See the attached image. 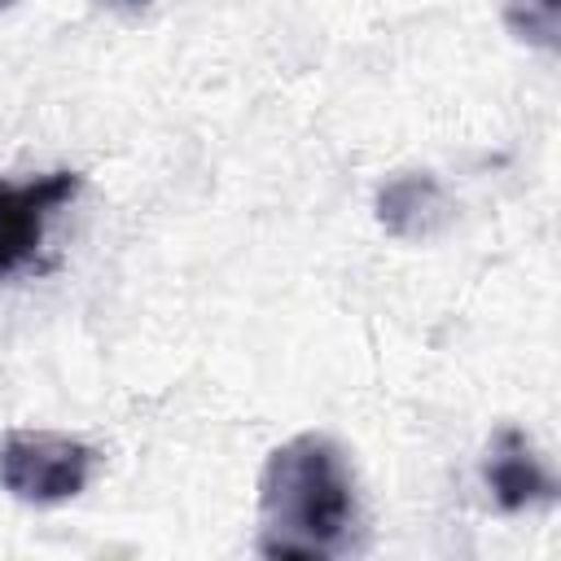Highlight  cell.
Returning a JSON list of instances; mask_svg holds the SVG:
<instances>
[{"label":"cell","instance_id":"5b68a950","mask_svg":"<svg viewBox=\"0 0 561 561\" xmlns=\"http://www.w3.org/2000/svg\"><path fill=\"white\" fill-rule=\"evenodd\" d=\"M443 219H447V197L430 171H408L377 188V224L390 237H430Z\"/></svg>","mask_w":561,"mask_h":561},{"label":"cell","instance_id":"6da1fadb","mask_svg":"<svg viewBox=\"0 0 561 561\" xmlns=\"http://www.w3.org/2000/svg\"><path fill=\"white\" fill-rule=\"evenodd\" d=\"M263 557L324 561L359 548V491L346 451L329 434L285 438L259 473V543Z\"/></svg>","mask_w":561,"mask_h":561},{"label":"cell","instance_id":"277c9868","mask_svg":"<svg viewBox=\"0 0 561 561\" xmlns=\"http://www.w3.org/2000/svg\"><path fill=\"white\" fill-rule=\"evenodd\" d=\"M482 478L491 486V500L504 508V513H522V508H535V504H552L557 500V478L543 469V460L535 456L530 438L513 425H504L486 451V465H482Z\"/></svg>","mask_w":561,"mask_h":561},{"label":"cell","instance_id":"7a4b0ae2","mask_svg":"<svg viewBox=\"0 0 561 561\" xmlns=\"http://www.w3.org/2000/svg\"><path fill=\"white\" fill-rule=\"evenodd\" d=\"M96 451L53 430H13L0 438V486L22 504H66L88 491Z\"/></svg>","mask_w":561,"mask_h":561},{"label":"cell","instance_id":"8992f818","mask_svg":"<svg viewBox=\"0 0 561 561\" xmlns=\"http://www.w3.org/2000/svg\"><path fill=\"white\" fill-rule=\"evenodd\" d=\"M504 26L513 39L557 53V35H561V0H508L504 4Z\"/></svg>","mask_w":561,"mask_h":561},{"label":"cell","instance_id":"3957f363","mask_svg":"<svg viewBox=\"0 0 561 561\" xmlns=\"http://www.w3.org/2000/svg\"><path fill=\"white\" fill-rule=\"evenodd\" d=\"M75 171H48L26 184H0V276L18 272L44 241V224L79 193Z\"/></svg>","mask_w":561,"mask_h":561},{"label":"cell","instance_id":"52a82bcc","mask_svg":"<svg viewBox=\"0 0 561 561\" xmlns=\"http://www.w3.org/2000/svg\"><path fill=\"white\" fill-rule=\"evenodd\" d=\"M127 4H145V0H127Z\"/></svg>","mask_w":561,"mask_h":561}]
</instances>
